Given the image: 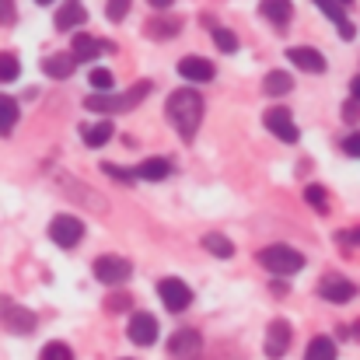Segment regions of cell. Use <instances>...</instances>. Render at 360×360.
<instances>
[{"label":"cell","instance_id":"2e32d148","mask_svg":"<svg viewBox=\"0 0 360 360\" xmlns=\"http://www.w3.org/2000/svg\"><path fill=\"white\" fill-rule=\"evenodd\" d=\"M259 11H262L266 21H273L276 28H283L290 21V14H294V4L290 0H259Z\"/></svg>","mask_w":360,"mask_h":360},{"label":"cell","instance_id":"f1b7e54d","mask_svg":"<svg viewBox=\"0 0 360 360\" xmlns=\"http://www.w3.org/2000/svg\"><path fill=\"white\" fill-rule=\"evenodd\" d=\"M39 360H74V354H70L67 343H46L42 354H39Z\"/></svg>","mask_w":360,"mask_h":360},{"label":"cell","instance_id":"f35d334b","mask_svg":"<svg viewBox=\"0 0 360 360\" xmlns=\"http://www.w3.org/2000/svg\"><path fill=\"white\" fill-rule=\"evenodd\" d=\"M350 91H354V102H360V77H354V84H350Z\"/></svg>","mask_w":360,"mask_h":360},{"label":"cell","instance_id":"52a82bcc","mask_svg":"<svg viewBox=\"0 0 360 360\" xmlns=\"http://www.w3.org/2000/svg\"><path fill=\"white\" fill-rule=\"evenodd\" d=\"M168 354L175 360H196L203 354V336L196 329H179L168 343Z\"/></svg>","mask_w":360,"mask_h":360},{"label":"cell","instance_id":"8fae6325","mask_svg":"<svg viewBox=\"0 0 360 360\" xmlns=\"http://www.w3.org/2000/svg\"><path fill=\"white\" fill-rule=\"evenodd\" d=\"M287 350H290V326H287L283 319H276V322H269V329H266V357L280 360Z\"/></svg>","mask_w":360,"mask_h":360},{"label":"cell","instance_id":"60d3db41","mask_svg":"<svg viewBox=\"0 0 360 360\" xmlns=\"http://www.w3.org/2000/svg\"><path fill=\"white\" fill-rule=\"evenodd\" d=\"M347 4H350V0H340V7H347Z\"/></svg>","mask_w":360,"mask_h":360},{"label":"cell","instance_id":"30bf717a","mask_svg":"<svg viewBox=\"0 0 360 360\" xmlns=\"http://www.w3.org/2000/svg\"><path fill=\"white\" fill-rule=\"evenodd\" d=\"M126 333H129V340H133L136 347H150V343L158 340V319L147 315V311H133Z\"/></svg>","mask_w":360,"mask_h":360},{"label":"cell","instance_id":"4dcf8cb0","mask_svg":"<svg viewBox=\"0 0 360 360\" xmlns=\"http://www.w3.org/2000/svg\"><path fill=\"white\" fill-rule=\"evenodd\" d=\"M102 172H109V175H112L116 182H122V186H133V179H136V172H126V168H120V165H109V161L102 165Z\"/></svg>","mask_w":360,"mask_h":360},{"label":"cell","instance_id":"484cf974","mask_svg":"<svg viewBox=\"0 0 360 360\" xmlns=\"http://www.w3.org/2000/svg\"><path fill=\"white\" fill-rule=\"evenodd\" d=\"M214 46H217L221 53H235V49H238V35H235L231 28H214Z\"/></svg>","mask_w":360,"mask_h":360},{"label":"cell","instance_id":"9c48e42d","mask_svg":"<svg viewBox=\"0 0 360 360\" xmlns=\"http://www.w3.org/2000/svg\"><path fill=\"white\" fill-rule=\"evenodd\" d=\"M319 294L326 297V301H333V304H347V301H354L357 297V283H350V280H343V276H322V283H319Z\"/></svg>","mask_w":360,"mask_h":360},{"label":"cell","instance_id":"7402d4cb","mask_svg":"<svg viewBox=\"0 0 360 360\" xmlns=\"http://www.w3.org/2000/svg\"><path fill=\"white\" fill-rule=\"evenodd\" d=\"M81 133H84V143H88V147H102V143H109V140H112L116 126H112L109 120H102V122H95V126H84Z\"/></svg>","mask_w":360,"mask_h":360},{"label":"cell","instance_id":"f546056e","mask_svg":"<svg viewBox=\"0 0 360 360\" xmlns=\"http://www.w3.org/2000/svg\"><path fill=\"white\" fill-rule=\"evenodd\" d=\"M315 4H319V7H322V14H326V18H333L336 25H343V21H347V18H343L340 0H315Z\"/></svg>","mask_w":360,"mask_h":360},{"label":"cell","instance_id":"603a6c76","mask_svg":"<svg viewBox=\"0 0 360 360\" xmlns=\"http://www.w3.org/2000/svg\"><path fill=\"white\" fill-rule=\"evenodd\" d=\"M304 360H336V343L329 336H315L304 350Z\"/></svg>","mask_w":360,"mask_h":360},{"label":"cell","instance_id":"7c38bea8","mask_svg":"<svg viewBox=\"0 0 360 360\" xmlns=\"http://www.w3.org/2000/svg\"><path fill=\"white\" fill-rule=\"evenodd\" d=\"M287 60H290L297 70H304V74H326V56H322L319 49H311V46H294V49L287 53Z\"/></svg>","mask_w":360,"mask_h":360},{"label":"cell","instance_id":"ab89813d","mask_svg":"<svg viewBox=\"0 0 360 360\" xmlns=\"http://www.w3.org/2000/svg\"><path fill=\"white\" fill-rule=\"evenodd\" d=\"M150 4H154L158 11H168V7H172V0H150Z\"/></svg>","mask_w":360,"mask_h":360},{"label":"cell","instance_id":"d590c367","mask_svg":"<svg viewBox=\"0 0 360 360\" xmlns=\"http://www.w3.org/2000/svg\"><path fill=\"white\" fill-rule=\"evenodd\" d=\"M105 308H109V311H116V308H129V297H126V294H120V297H109V301H105Z\"/></svg>","mask_w":360,"mask_h":360},{"label":"cell","instance_id":"4fadbf2b","mask_svg":"<svg viewBox=\"0 0 360 360\" xmlns=\"http://www.w3.org/2000/svg\"><path fill=\"white\" fill-rule=\"evenodd\" d=\"M4 329L7 333H18V336H28L35 329V315L21 304H7L4 301Z\"/></svg>","mask_w":360,"mask_h":360},{"label":"cell","instance_id":"5bb4252c","mask_svg":"<svg viewBox=\"0 0 360 360\" xmlns=\"http://www.w3.org/2000/svg\"><path fill=\"white\" fill-rule=\"evenodd\" d=\"M179 74H182L186 81H210V77H214V63H210L207 56H182Z\"/></svg>","mask_w":360,"mask_h":360},{"label":"cell","instance_id":"d6a6232c","mask_svg":"<svg viewBox=\"0 0 360 360\" xmlns=\"http://www.w3.org/2000/svg\"><path fill=\"white\" fill-rule=\"evenodd\" d=\"M126 14H129V0H109V7H105L109 21H122Z\"/></svg>","mask_w":360,"mask_h":360},{"label":"cell","instance_id":"4316f807","mask_svg":"<svg viewBox=\"0 0 360 360\" xmlns=\"http://www.w3.org/2000/svg\"><path fill=\"white\" fill-rule=\"evenodd\" d=\"M18 70H21V67H18V56H14V53H4V56H0V81H4V84L18 81Z\"/></svg>","mask_w":360,"mask_h":360},{"label":"cell","instance_id":"d4e9b609","mask_svg":"<svg viewBox=\"0 0 360 360\" xmlns=\"http://www.w3.org/2000/svg\"><path fill=\"white\" fill-rule=\"evenodd\" d=\"M304 200H308V207H311V210L329 214V193H326L322 186H308V189H304Z\"/></svg>","mask_w":360,"mask_h":360},{"label":"cell","instance_id":"83f0119b","mask_svg":"<svg viewBox=\"0 0 360 360\" xmlns=\"http://www.w3.org/2000/svg\"><path fill=\"white\" fill-rule=\"evenodd\" d=\"M0 116H4V136H7V133L14 129V122H18V102L4 95V102H0Z\"/></svg>","mask_w":360,"mask_h":360},{"label":"cell","instance_id":"277c9868","mask_svg":"<svg viewBox=\"0 0 360 360\" xmlns=\"http://www.w3.org/2000/svg\"><path fill=\"white\" fill-rule=\"evenodd\" d=\"M49 238L56 241L60 248H74L77 241L84 238V224L77 217H70V214H60V217L49 221Z\"/></svg>","mask_w":360,"mask_h":360},{"label":"cell","instance_id":"7a4b0ae2","mask_svg":"<svg viewBox=\"0 0 360 360\" xmlns=\"http://www.w3.org/2000/svg\"><path fill=\"white\" fill-rule=\"evenodd\" d=\"M143 95H150V81H136L126 95H116V91H95V95L84 98V109H88V112H102V116H109V112H126V109H133Z\"/></svg>","mask_w":360,"mask_h":360},{"label":"cell","instance_id":"b9f144b4","mask_svg":"<svg viewBox=\"0 0 360 360\" xmlns=\"http://www.w3.org/2000/svg\"><path fill=\"white\" fill-rule=\"evenodd\" d=\"M35 4H53V0H35Z\"/></svg>","mask_w":360,"mask_h":360},{"label":"cell","instance_id":"e0dca14e","mask_svg":"<svg viewBox=\"0 0 360 360\" xmlns=\"http://www.w3.org/2000/svg\"><path fill=\"white\" fill-rule=\"evenodd\" d=\"M168 175H172V161H165V158H147L136 168V179H143V182H161Z\"/></svg>","mask_w":360,"mask_h":360},{"label":"cell","instance_id":"ffe728a7","mask_svg":"<svg viewBox=\"0 0 360 360\" xmlns=\"http://www.w3.org/2000/svg\"><path fill=\"white\" fill-rule=\"evenodd\" d=\"M84 18H88V11H84L77 0H70V4H63V7L56 11V28H63V32H67V28H77Z\"/></svg>","mask_w":360,"mask_h":360},{"label":"cell","instance_id":"74e56055","mask_svg":"<svg viewBox=\"0 0 360 360\" xmlns=\"http://www.w3.org/2000/svg\"><path fill=\"white\" fill-rule=\"evenodd\" d=\"M340 35H343V39H354V35H357V32H354V21H343V25H340Z\"/></svg>","mask_w":360,"mask_h":360},{"label":"cell","instance_id":"d6986e66","mask_svg":"<svg viewBox=\"0 0 360 360\" xmlns=\"http://www.w3.org/2000/svg\"><path fill=\"white\" fill-rule=\"evenodd\" d=\"M262 91H266V95H273V98H280V95L294 91V81H290V74H287V70H269V74L262 77Z\"/></svg>","mask_w":360,"mask_h":360},{"label":"cell","instance_id":"e575fe53","mask_svg":"<svg viewBox=\"0 0 360 360\" xmlns=\"http://www.w3.org/2000/svg\"><path fill=\"white\" fill-rule=\"evenodd\" d=\"M336 241H340V245H360V228H350V231H340V235H336Z\"/></svg>","mask_w":360,"mask_h":360},{"label":"cell","instance_id":"9a60e30c","mask_svg":"<svg viewBox=\"0 0 360 360\" xmlns=\"http://www.w3.org/2000/svg\"><path fill=\"white\" fill-rule=\"evenodd\" d=\"M42 70L49 74V77H70L74 70H77V56L74 53H53V56H46V63H42Z\"/></svg>","mask_w":360,"mask_h":360},{"label":"cell","instance_id":"44dd1931","mask_svg":"<svg viewBox=\"0 0 360 360\" xmlns=\"http://www.w3.org/2000/svg\"><path fill=\"white\" fill-rule=\"evenodd\" d=\"M179 28H182L179 18H150V21L143 25V32H147L150 39H172Z\"/></svg>","mask_w":360,"mask_h":360},{"label":"cell","instance_id":"1f68e13d","mask_svg":"<svg viewBox=\"0 0 360 360\" xmlns=\"http://www.w3.org/2000/svg\"><path fill=\"white\" fill-rule=\"evenodd\" d=\"M91 88H98V91H112V74L102 70V67H95V70H91Z\"/></svg>","mask_w":360,"mask_h":360},{"label":"cell","instance_id":"5b68a950","mask_svg":"<svg viewBox=\"0 0 360 360\" xmlns=\"http://www.w3.org/2000/svg\"><path fill=\"white\" fill-rule=\"evenodd\" d=\"M129 273H133V266H129V259H122V255H102V259H95V276H98L102 283H109V287L126 283Z\"/></svg>","mask_w":360,"mask_h":360},{"label":"cell","instance_id":"8992f818","mask_svg":"<svg viewBox=\"0 0 360 360\" xmlns=\"http://www.w3.org/2000/svg\"><path fill=\"white\" fill-rule=\"evenodd\" d=\"M158 294H161V301H165L168 311H186V308L193 304V290H189L182 280H175V276H165V280L158 283Z\"/></svg>","mask_w":360,"mask_h":360},{"label":"cell","instance_id":"cb8c5ba5","mask_svg":"<svg viewBox=\"0 0 360 360\" xmlns=\"http://www.w3.org/2000/svg\"><path fill=\"white\" fill-rule=\"evenodd\" d=\"M203 248H207V252H214L217 259H231V255H235V245H231V238H224V235H217V231L203 238Z\"/></svg>","mask_w":360,"mask_h":360},{"label":"cell","instance_id":"836d02e7","mask_svg":"<svg viewBox=\"0 0 360 360\" xmlns=\"http://www.w3.org/2000/svg\"><path fill=\"white\" fill-rule=\"evenodd\" d=\"M343 150H347L350 158H360V129L357 133H350V136L343 140Z\"/></svg>","mask_w":360,"mask_h":360},{"label":"cell","instance_id":"8d00e7d4","mask_svg":"<svg viewBox=\"0 0 360 360\" xmlns=\"http://www.w3.org/2000/svg\"><path fill=\"white\" fill-rule=\"evenodd\" d=\"M0 7H4V25H11L14 21V0H0Z\"/></svg>","mask_w":360,"mask_h":360},{"label":"cell","instance_id":"ac0fdd59","mask_svg":"<svg viewBox=\"0 0 360 360\" xmlns=\"http://www.w3.org/2000/svg\"><path fill=\"white\" fill-rule=\"evenodd\" d=\"M102 49H105V46H102L95 35H74V49H70V53L77 56V63H91Z\"/></svg>","mask_w":360,"mask_h":360},{"label":"cell","instance_id":"3957f363","mask_svg":"<svg viewBox=\"0 0 360 360\" xmlns=\"http://www.w3.org/2000/svg\"><path fill=\"white\" fill-rule=\"evenodd\" d=\"M269 273H276V276H287V273H297L301 266H304V255L297 252V248H290V245H266L259 255H255Z\"/></svg>","mask_w":360,"mask_h":360},{"label":"cell","instance_id":"6da1fadb","mask_svg":"<svg viewBox=\"0 0 360 360\" xmlns=\"http://www.w3.org/2000/svg\"><path fill=\"white\" fill-rule=\"evenodd\" d=\"M165 116H168V122L175 126V133L182 140H193L200 122H203V98H200V91H189V88L175 91L165 102Z\"/></svg>","mask_w":360,"mask_h":360},{"label":"cell","instance_id":"ba28073f","mask_svg":"<svg viewBox=\"0 0 360 360\" xmlns=\"http://www.w3.org/2000/svg\"><path fill=\"white\" fill-rule=\"evenodd\" d=\"M266 129L276 136V140H283V143H294L297 140V126H294V116L287 112V109H266Z\"/></svg>","mask_w":360,"mask_h":360}]
</instances>
